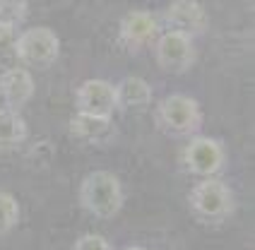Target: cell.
Segmentation results:
<instances>
[{"label":"cell","mask_w":255,"mask_h":250,"mask_svg":"<svg viewBox=\"0 0 255 250\" xmlns=\"http://www.w3.org/2000/svg\"><path fill=\"white\" fill-rule=\"evenodd\" d=\"M80 202L89 214H94L99 219H111L114 214H118V209L123 205L121 181L111 171L89 173L80 185Z\"/></svg>","instance_id":"cell-1"},{"label":"cell","mask_w":255,"mask_h":250,"mask_svg":"<svg viewBox=\"0 0 255 250\" xmlns=\"http://www.w3.org/2000/svg\"><path fill=\"white\" fill-rule=\"evenodd\" d=\"M190 209L202 222H224L234 212V195L219 178H202L188 195Z\"/></svg>","instance_id":"cell-2"},{"label":"cell","mask_w":255,"mask_h":250,"mask_svg":"<svg viewBox=\"0 0 255 250\" xmlns=\"http://www.w3.org/2000/svg\"><path fill=\"white\" fill-rule=\"evenodd\" d=\"M156 121L161 125V130L169 135H176V137L193 135L198 132L200 123H202L200 104L185 94H169L156 109Z\"/></svg>","instance_id":"cell-3"},{"label":"cell","mask_w":255,"mask_h":250,"mask_svg":"<svg viewBox=\"0 0 255 250\" xmlns=\"http://www.w3.org/2000/svg\"><path fill=\"white\" fill-rule=\"evenodd\" d=\"M58 53H60V39L48 27H31L22 31L14 41V58L29 68L53 65L58 60Z\"/></svg>","instance_id":"cell-4"},{"label":"cell","mask_w":255,"mask_h":250,"mask_svg":"<svg viewBox=\"0 0 255 250\" xmlns=\"http://www.w3.org/2000/svg\"><path fill=\"white\" fill-rule=\"evenodd\" d=\"M227 161V152L224 144L219 139L205 137V135H195L183 149V166L202 178H212L217 171H222Z\"/></svg>","instance_id":"cell-5"},{"label":"cell","mask_w":255,"mask_h":250,"mask_svg":"<svg viewBox=\"0 0 255 250\" xmlns=\"http://www.w3.org/2000/svg\"><path fill=\"white\" fill-rule=\"evenodd\" d=\"M154 53L159 68L166 72H185L195 60L193 39L178 31H164L154 41Z\"/></svg>","instance_id":"cell-6"},{"label":"cell","mask_w":255,"mask_h":250,"mask_svg":"<svg viewBox=\"0 0 255 250\" xmlns=\"http://www.w3.org/2000/svg\"><path fill=\"white\" fill-rule=\"evenodd\" d=\"M77 113L85 116H97V118H111L116 106V89L106 80H87L80 84L77 94H75Z\"/></svg>","instance_id":"cell-7"},{"label":"cell","mask_w":255,"mask_h":250,"mask_svg":"<svg viewBox=\"0 0 255 250\" xmlns=\"http://www.w3.org/2000/svg\"><path fill=\"white\" fill-rule=\"evenodd\" d=\"M166 31H178L185 36H195L207 27V12L198 0H173L164 12Z\"/></svg>","instance_id":"cell-8"},{"label":"cell","mask_w":255,"mask_h":250,"mask_svg":"<svg viewBox=\"0 0 255 250\" xmlns=\"http://www.w3.org/2000/svg\"><path fill=\"white\" fill-rule=\"evenodd\" d=\"M156 36H159V22L147 10H132L121 22V43L130 51H140L154 43Z\"/></svg>","instance_id":"cell-9"},{"label":"cell","mask_w":255,"mask_h":250,"mask_svg":"<svg viewBox=\"0 0 255 250\" xmlns=\"http://www.w3.org/2000/svg\"><path fill=\"white\" fill-rule=\"evenodd\" d=\"M34 94V77L24 68H7L0 75V97L5 99L7 109L17 111Z\"/></svg>","instance_id":"cell-10"},{"label":"cell","mask_w":255,"mask_h":250,"mask_svg":"<svg viewBox=\"0 0 255 250\" xmlns=\"http://www.w3.org/2000/svg\"><path fill=\"white\" fill-rule=\"evenodd\" d=\"M70 132L75 139L85 144H94V147H104L116 137L111 118H97V116H85V113H77L70 121Z\"/></svg>","instance_id":"cell-11"},{"label":"cell","mask_w":255,"mask_h":250,"mask_svg":"<svg viewBox=\"0 0 255 250\" xmlns=\"http://www.w3.org/2000/svg\"><path fill=\"white\" fill-rule=\"evenodd\" d=\"M114 89L118 109H128V111L137 109V111H142L144 106L152 104V87L142 77H123Z\"/></svg>","instance_id":"cell-12"},{"label":"cell","mask_w":255,"mask_h":250,"mask_svg":"<svg viewBox=\"0 0 255 250\" xmlns=\"http://www.w3.org/2000/svg\"><path fill=\"white\" fill-rule=\"evenodd\" d=\"M27 137L24 118L12 109H0V147H14Z\"/></svg>","instance_id":"cell-13"},{"label":"cell","mask_w":255,"mask_h":250,"mask_svg":"<svg viewBox=\"0 0 255 250\" xmlns=\"http://www.w3.org/2000/svg\"><path fill=\"white\" fill-rule=\"evenodd\" d=\"M27 0H0V24L17 27L19 22L27 19Z\"/></svg>","instance_id":"cell-14"},{"label":"cell","mask_w":255,"mask_h":250,"mask_svg":"<svg viewBox=\"0 0 255 250\" xmlns=\"http://www.w3.org/2000/svg\"><path fill=\"white\" fill-rule=\"evenodd\" d=\"M19 222V205L10 193H0V236L12 231Z\"/></svg>","instance_id":"cell-15"},{"label":"cell","mask_w":255,"mask_h":250,"mask_svg":"<svg viewBox=\"0 0 255 250\" xmlns=\"http://www.w3.org/2000/svg\"><path fill=\"white\" fill-rule=\"evenodd\" d=\"M14 27H5L0 24V65H7L14 58Z\"/></svg>","instance_id":"cell-16"},{"label":"cell","mask_w":255,"mask_h":250,"mask_svg":"<svg viewBox=\"0 0 255 250\" xmlns=\"http://www.w3.org/2000/svg\"><path fill=\"white\" fill-rule=\"evenodd\" d=\"M72 250H111V246L106 243L104 236L97 234H85V236L77 238V243L72 246Z\"/></svg>","instance_id":"cell-17"},{"label":"cell","mask_w":255,"mask_h":250,"mask_svg":"<svg viewBox=\"0 0 255 250\" xmlns=\"http://www.w3.org/2000/svg\"><path fill=\"white\" fill-rule=\"evenodd\" d=\"M123 250H142V248H137V246H130V248H123Z\"/></svg>","instance_id":"cell-18"}]
</instances>
